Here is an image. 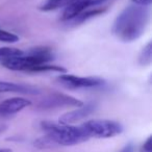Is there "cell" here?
I'll return each instance as SVG.
<instances>
[{
  "label": "cell",
  "mask_w": 152,
  "mask_h": 152,
  "mask_svg": "<svg viewBox=\"0 0 152 152\" xmlns=\"http://www.w3.org/2000/svg\"><path fill=\"white\" fill-rule=\"evenodd\" d=\"M149 19L150 14L147 7L128 5L115 19L112 32L121 42H134L144 34Z\"/></svg>",
  "instance_id": "6da1fadb"
},
{
  "label": "cell",
  "mask_w": 152,
  "mask_h": 152,
  "mask_svg": "<svg viewBox=\"0 0 152 152\" xmlns=\"http://www.w3.org/2000/svg\"><path fill=\"white\" fill-rule=\"evenodd\" d=\"M41 127L57 147L78 145L90 139L80 126L77 127L51 121H43Z\"/></svg>",
  "instance_id": "7a4b0ae2"
},
{
  "label": "cell",
  "mask_w": 152,
  "mask_h": 152,
  "mask_svg": "<svg viewBox=\"0 0 152 152\" xmlns=\"http://www.w3.org/2000/svg\"><path fill=\"white\" fill-rule=\"evenodd\" d=\"M54 58V53L48 47L31 48L27 53L14 56L2 61L1 66L12 71L30 72L31 69L42 64H48Z\"/></svg>",
  "instance_id": "3957f363"
},
{
  "label": "cell",
  "mask_w": 152,
  "mask_h": 152,
  "mask_svg": "<svg viewBox=\"0 0 152 152\" xmlns=\"http://www.w3.org/2000/svg\"><path fill=\"white\" fill-rule=\"evenodd\" d=\"M83 130L89 137L96 139H110L122 133L123 126L119 122L112 120L94 119L80 125Z\"/></svg>",
  "instance_id": "277c9868"
},
{
  "label": "cell",
  "mask_w": 152,
  "mask_h": 152,
  "mask_svg": "<svg viewBox=\"0 0 152 152\" xmlns=\"http://www.w3.org/2000/svg\"><path fill=\"white\" fill-rule=\"evenodd\" d=\"M56 79L59 85L69 90L92 89L105 85V80L99 77H78L70 74H61Z\"/></svg>",
  "instance_id": "5b68a950"
},
{
  "label": "cell",
  "mask_w": 152,
  "mask_h": 152,
  "mask_svg": "<svg viewBox=\"0 0 152 152\" xmlns=\"http://www.w3.org/2000/svg\"><path fill=\"white\" fill-rule=\"evenodd\" d=\"M83 104L85 103L81 100L76 99L72 96L63 93H52L43 98L38 106L42 110H53L61 107H80Z\"/></svg>",
  "instance_id": "8992f818"
},
{
  "label": "cell",
  "mask_w": 152,
  "mask_h": 152,
  "mask_svg": "<svg viewBox=\"0 0 152 152\" xmlns=\"http://www.w3.org/2000/svg\"><path fill=\"white\" fill-rule=\"evenodd\" d=\"M96 110V104L95 103H87L83 104L80 107H77L76 110H73L71 112H68L66 114H64L63 116H61L58 120V123L65 125H71L73 123L78 122V121L86 119L88 116H90L91 114H93Z\"/></svg>",
  "instance_id": "52a82bcc"
},
{
  "label": "cell",
  "mask_w": 152,
  "mask_h": 152,
  "mask_svg": "<svg viewBox=\"0 0 152 152\" xmlns=\"http://www.w3.org/2000/svg\"><path fill=\"white\" fill-rule=\"evenodd\" d=\"M31 105V101L22 97H13L0 102V116H12Z\"/></svg>",
  "instance_id": "ba28073f"
},
{
  "label": "cell",
  "mask_w": 152,
  "mask_h": 152,
  "mask_svg": "<svg viewBox=\"0 0 152 152\" xmlns=\"http://www.w3.org/2000/svg\"><path fill=\"white\" fill-rule=\"evenodd\" d=\"M0 93H20L37 95L40 93V90L36 87L23 83H15L10 81L0 80Z\"/></svg>",
  "instance_id": "9c48e42d"
},
{
  "label": "cell",
  "mask_w": 152,
  "mask_h": 152,
  "mask_svg": "<svg viewBox=\"0 0 152 152\" xmlns=\"http://www.w3.org/2000/svg\"><path fill=\"white\" fill-rule=\"evenodd\" d=\"M106 12V7H94V9H88L86 11H83L81 14H79L78 16H76L75 18H73L70 21L66 22V23L70 24V25H79L83 24L85 22L89 21L90 19L97 17V16L102 15L103 13Z\"/></svg>",
  "instance_id": "30bf717a"
},
{
  "label": "cell",
  "mask_w": 152,
  "mask_h": 152,
  "mask_svg": "<svg viewBox=\"0 0 152 152\" xmlns=\"http://www.w3.org/2000/svg\"><path fill=\"white\" fill-rule=\"evenodd\" d=\"M75 1L76 0H46L40 7V10L43 12H51L63 9V7L65 9Z\"/></svg>",
  "instance_id": "8fae6325"
},
{
  "label": "cell",
  "mask_w": 152,
  "mask_h": 152,
  "mask_svg": "<svg viewBox=\"0 0 152 152\" xmlns=\"http://www.w3.org/2000/svg\"><path fill=\"white\" fill-rule=\"evenodd\" d=\"M137 61L141 66H149L152 61V42H148L146 46L142 49L139 55Z\"/></svg>",
  "instance_id": "7c38bea8"
},
{
  "label": "cell",
  "mask_w": 152,
  "mask_h": 152,
  "mask_svg": "<svg viewBox=\"0 0 152 152\" xmlns=\"http://www.w3.org/2000/svg\"><path fill=\"white\" fill-rule=\"evenodd\" d=\"M24 53L21 49L14 48V47H0V63L7 61L14 56H19Z\"/></svg>",
  "instance_id": "4fadbf2b"
},
{
  "label": "cell",
  "mask_w": 152,
  "mask_h": 152,
  "mask_svg": "<svg viewBox=\"0 0 152 152\" xmlns=\"http://www.w3.org/2000/svg\"><path fill=\"white\" fill-rule=\"evenodd\" d=\"M34 146L36 148H39V149H51V148H55L57 147L51 139L48 137V135H43V137L37 139L36 141L34 142Z\"/></svg>",
  "instance_id": "5bb4252c"
},
{
  "label": "cell",
  "mask_w": 152,
  "mask_h": 152,
  "mask_svg": "<svg viewBox=\"0 0 152 152\" xmlns=\"http://www.w3.org/2000/svg\"><path fill=\"white\" fill-rule=\"evenodd\" d=\"M18 41H19V37H18L17 34L0 28V42L16 43V42H18Z\"/></svg>",
  "instance_id": "9a60e30c"
},
{
  "label": "cell",
  "mask_w": 152,
  "mask_h": 152,
  "mask_svg": "<svg viewBox=\"0 0 152 152\" xmlns=\"http://www.w3.org/2000/svg\"><path fill=\"white\" fill-rule=\"evenodd\" d=\"M143 152H152V137L150 135L143 145Z\"/></svg>",
  "instance_id": "2e32d148"
},
{
  "label": "cell",
  "mask_w": 152,
  "mask_h": 152,
  "mask_svg": "<svg viewBox=\"0 0 152 152\" xmlns=\"http://www.w3.org/2000/svg\"><path fill=\"white\" fill-rule=\"evenodd\" d=\"M131 2L140 7H149L152 3V0H131Z\"/></svg>",
  "instance_id": "e0dca14e"
},
{
  "label": "cell",
  "mask_w": 152,
  "mask_h": 152,
  "mask_svg": "<svg viewBox=\"0 0 152 152\" xmlns=\"http://www.w3.org/2000/svg\"><path fill=\"white\" fill-rule=\"evenodd\" d=\"M106 1H108V0H87V4L89 7H98V5L102 4V3L106 2Z\"/></svg>",
  "instance_id": "ac0fdd59"
},
{
  "label": "cell",
  "mask_w": 152,
  "mask_h": 152,
  "mask_svg": "<svg viewBox=\"0 0 152 152\" xmlns=\"http://www.w3.org/2000/svg\"><path fill=\"white\" fill-rule=\"evenodd\" d=\"M119 152H134V145L132 143L126 144Z\"/></svg>",
  "instance_id": "d6986e66"
},
{
  "label": "cell",
  "mask_w": 152,
  "mask_h": 152,
  "mask_svg": "<svg viewBox=\"0 0 152 152\" xmlns=\"http://www.w3.org/2000/svg\"><path fill=\"white\" fill-rule=\"evenodd\" d=\"M0 152H13L11 149H7V148H2V149H0Z\"/></svg>",
  "instance_id": "ffe728a7"
}]
</instances>
